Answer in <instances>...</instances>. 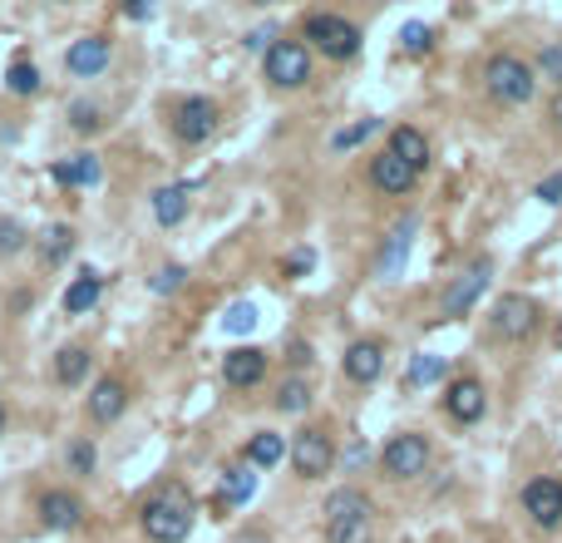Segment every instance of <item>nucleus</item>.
Returning a JSON list of instances; mask_svg holds the SVG:
<instances>
[{"mask_svg":"<svg viewBox=\"0 0 562 543\" xmlns=\"http://www.w3.org/2000/svg\"><path fill=\"white\" fill-rule=\"evenodd\" d=\"M192 519H198V509H192V499L178 484L159 490L143 504V514H138V523H143V533H149L153 543H183L192 533Z\"/></svg>","mask_w":562,"mask_h":543,"instance_id":"obj_1","label":"nucleus"},{"mask_svg":"<svg viewBox=\"0 0 562 543\" xmlns=\"http://www.w3.org/2000/svg\"><path fill=\"white\" fill-rule=\"evenodd\" d=\"M484 89L499 104H528L533 89H538V70L533 64H523L519 54H494V60L484 64Z\"/></svg>","mask_w":562,"mask_h":543,"instance_id":"obj_2","label":"nucleus"},{"mask_svg":"<svg viewBox=\"0 0 562 543\" xmlns=\"http://www.w3.org/2000/svg\"><path fill=\"white\" fill-rule=\"evenodd\" d=\"M307 40L330 60H355L361 54V25H350L346 15H307Z\"/></svg>","mask_w":562,"mask_h":543,"instance_id":"obj_3","label":"nucleus"},{"mask_svg":"<svg viewBox=\"0 0 562 543\" xmlns=\"http://www.w3.org/2000/svg\"><path fill=\"white\" fill-rule=\"evenodd\" d=\"M542 321V307L533 297H523V292H509V297L494 301V317H488V326H494V336L499 342H528L533 331H538Z\"/></svg>","mask_w":562,"mask_h":543,"instance_id":"obj_4","label":"nucleus"},{"mask_svg":"<svg viewBox=\"0 0 562 543\" xmlns=\"http://www.w3.org/2000/svg\"><path fill=\"white\" fill-rule=\"evenodd\" d=\"M262 64H266L272 89H307L311 85V45H301V40H276Z\"/></svg>","mask_w":562,"mask_h":543,"instance_id":"obj_5","label":"nucleus"},{"mask_svg":"<svg viewBox=\"0 0 562 543\" xmlns=\"http://www.w3.org/2000/svg\"><path fill=\"white\" fill-rule=\"evenodd\" d=\"M429 440L425 435H414V430H404V435H395L390 445H385V455H380V469L390 474L395 484H410V480H420L429 469Z\"/></svg>","mask_w":562,"mask_h":543,"instance_id":"obj_6","label":"nucleus"},{"mask_svg":"<svg viewBox=\"0 0 562 543\" xmlns=\"http://www.w3.org/2000/svg\"><path fill=\"white\" fill-rule=\"evenodd\" d=\"M217 124H223V109H217L208 95L178 99V109H173V134H178V144H188V149L213 139Z\"/></svg>","mask_w":562,"mask_h":543,"instance_id":"obj_7","label":"nucleus"},{"mask_svg":"<svg viewBox=\"0 0 562 543\" xmlns=\"http://www.w3.org/2000/svg\"><path fill=\"white\" fill-rule=\"evenodd\" d=\"M291 465H297L301 480H326L330 465H336V445H330L326 430H301L291 440Z\"/></svg>","mask_w":562,"mask_h":543,"instance_id":"obj_8","label":"nucleus"},{"mask_svg":"<svg viewBox=\"0 0 562 543\" xmlns=\"http://www.w3.org/2000/svg\"><path fill=\"white\" fill-rule=\"evenodd\" d=\"M488 277H494V262H488V257H478V262H469L464 272H459V277L449 282V292H445V301H439V311H445V317H464V311L474 307L478 297H484Z\"/></svg>","mask_w":562,"mask_h":543,"instance_id":"obj_9","label":"nucleus"},{"mask_svg":"<svg viewBox=\"0 0 562 543\" xmlns=\"http://www.w3.org/2000/svg\"><path fill=\"white\" fill-rule=\"evenodd\" d=\"M523 509H528V519L538 523V529H558L562 523V480H548V474L528 480L523 484Z\"/></svg>","mask_w":562,"mask_h":543,"instance_id":"obj_10","label":"nucleus"},{"mask_svg":"<svg viewBox=\"0 0 562 543\" xmlns=\"http://www.w3.org/2000/svg\"><path fill=\"white\" fill-rule=\"evenodd\" d=\"M109 60H114V40H109V35H85V40H75L70 50H64V70L79 75V79L104 75Z\"/></svg>","mask_w":562,"mask_h":543,"instance_id":"obj_11","label":"nucleus"},{"mask_svg":"<svg viewBox=\"0 0 562 543\" xmlns=\"http://www.w3.org/2000/svg\"><path fill=\"white\" fill-rule=\"evenodd\" d=\"M445 410L459 420V425H474V420H484V410H488V391H484V381H474V375H459V381H449V391H445Z\"/></svg>","mask_w":562,"mask_h":543,"instance_id":"obj_12","label":"nucleus"},{"mask_svg":"<svg viewBox=\"0 0 562 543\" xmlns=\"http://www.w3.org/2000/svg\"><path fill=\"white\" fill-rule=\"evenodd\" d=\"M340 371L355 385H375L385 375V346L380 342H350L346 356H340Z\"/></svg>","mask_w":562,"mask_h":543,"instance_id":"obj_13","label":"nucleus"},{"mask_svg":"<svg viewBox=\"0 0 562 543\" xmlns=\"http://www.w3.org/2000/svg\"><path fill=\"white\" fill-rule=\"evenodd\" d=\"M262 375H266V351H257V346H237V351L223 356V381L237 385V391H252Z\"/></svg>","mask_w":562,"mask_h":543,"instance_id":"obj_14","label":"nucleus"},{"mask_svg":"<svg viewBox=\"0 0 562 543\" xmlns=\"http://www.w3.org/2000/svg\"><path fill=\"white\" fill-rule=\"evenodd\" d=\"M410 243H414V218H404V223L390 227V237H385L380 247V262H375V277H400L404 272V257H410Z\"/></svg>","mask_w":562,"mask_h":543,"instance_id":"obj_15","label":"nucleus"},{"mask_svg":"<svg viewBox=\"0 0 562 543\" xmlns=\"http://www.w3.org/2000/svg\"><path fill=\"white\" fill-rule=\"evenodd\" d=\"M321 514H326V523H350V519H375V499L365 490H336L326 494V504H321Z\"/></svg>","mask_w":562,"mask_h":543,"instance_id":"obj_16","label":"nucleus"},{"mask_svg":"<svg viewBox=\"0 0 562 543\" xmlns=\"http://www.w3.org/2000/svg\"><path fill=\"white\" fill-rule=\"evenodd\" d=\"M79 519H85V504H79L70 490L40 494V523L45 529H79Z\"/></svg>","mask_w":562,"mask_h":543,"instance_id":"obj_17","label":"nucleus"},{"mask_svg":"<svg viewBox=\"0 0 562 543\" xmlns=\"http://www.w3.org/2000/svg\"><path fill=\"white\" fill-rule=\"evenodd\" d=\"M50 178L60 183V188H95V183L104 178V163H99L95 153H75V159H60V163H54Z\"/></svg>","mask_w":562,"mask_h":543,"instance_id":"obj_18","label":"nucleus"},{"mask_svg":"<svg viewBox=\"0 0 562 543\" xmlns=\"http://www.w3.org/2000/svg\"><path fill=\"white\" fill-rule=\"evenodd\" d=\"M414 178H420V173H414L410 163L395 159L390 149H385L380 159H371V183H375L380 193H410V188H414Z\"/></svg>","mask_w":562,"mask_h":543,"instance_id":"obj_19","label":"nucleus"},{"mask_svg":"<svg viewBox=\"0 0 562 543\" xmlns=\"http://www.w3.org/2000/svg\"><path fill=\"white\" fill-rule=\"evenodd\" d=\"M188 198H192V183H168V188L153 193V218L163 227H178L188 218Z\"/></svg>","mask_w":562,"mask_h":543,"instance_id":"obj_20","label":"nucleus"},{"mask_svg":"<svg viewBox=\"0 0 562 543\" xmlns=\"http://www.w3.org/2000/svg\"><path fill=\"white\" fill-rule=\"evenodd\" d=\"M124 405H128V391L118 381H99L95 391H89V416H95L99 425H114V420L124 416Z\"/></svg>","mask_w":562,"mask_h":543,"instance_id":"obj_21","label":"nucleus"},{"mask_svg":"<svg viewBox=\"0 0 562 543\" xmlns=\"http://www.w3.org/2000/svg\"><path fill=\"white\" fill-rule=\"evenodd\" d=\"M390 153H395V159H400V163H410L414 173H420V169H425V163H429V139H425V134H420V128L400 124V128H395V134H390Z\"/></svg>","mask_w":562,"mask_h":543,"instance_id":"obj_22","label":"nucleus"},{"mask_svg":"<svg viewBox=\"0 0 562 543\" xmlns=\"http://www.w3.org/2000/svg\"><path fill=\"white\" fill-rule=\"evenodd\" d=\"M287 455L291 449H287V440L276 435V430H257V435L247 440V465L252 469H276Z\"/></svg>","mask_w":562,"mask_h":543,"instance_id":"obj_23","label":"nucleus"},{"mask_svg":"<svg viewBox=\"0 0 562 543\" xmlns=\"http://www.w3.org/2000/svg\"><path fill=\"white\" fill-rule=\"evenodd\" d=\"M252 490H257V469L242 459V465H233V469L223 474V490H217V499H223L227 509H237V504L252 499Z\"/></svg>","mask_w":562,"mask_h":543,"instance_id":"obj_24","label":"nucleus"},{"mask_svg":"<svg viewBox=\"0 0 562 543\" xmlns=\"http://www.w3.org/2000/svg\"><path fill=\"white\" fill-rule=\"evenodd\" d=\"M99 292H104V282H99L95 272L75 277L70 287H64V311H70V317H85V311H95L99 307Z\"/></svg>","mask_w":562,"mask_h":543,"instance_id":"obj_25","label":"nucleus"},{"mask_svg":"<svg viewBox=\"0 0 562 543\" xmlns=\"http://www.w3.org/2000/svg\"><path fill=\"white\" fill-rule=\"evenodd\" d=\"M89 361H95V356H89L85 346H64V351L54 356V381H60V385H79L89 375Z\"/></svg>","mask_w":562,"mask_h":543,"instance_id":"obj_26","label":"nucleus"},{"mask_svg":"<svg viewBox=\"0 0 562 543\" xmlns=\"http://www.w3.org/2000/svg\"><path fill=\"white\" fill-rule=\"evenodd\" d=\"M35 247H40V257H45V262H50V267H60L64 257L75 252V227H64V223L45 227V233H40V243H35Z\"/></svg>","mask_w":562,"mask_h":543,"instance_id":"obj_27","label":"nucleus"},{"mask_svg":"<svg viewBox=\"0 0 562 543\" xmlns=\"http://www.w3.org/2000/svg\"><path fill=\"white\" fill-rule=\"evenodd\" d=\"M445 356H410V371H404V385H410V391H420V385H435V381H445Z\"/></svg>","mask_w":562,"mask_h":543,"instance_id":"obj_28","label":"nucleus"},{"mask_svg":"<svg viewBox=\"0 0 562 543\" xmlns=\"http://www.w3.org/2000/svg\"><path fill=\"white\" fill-rule=\"evenodd\" d=\"M307 405H311V385L301 381V375L282 381V391H276V410H282V416H301Z\"/></svg>","mask_w":562,"mask_h":543,"instance_id":"obj_29","label":"nucleus"},{"mask_svg":"<svg viewBox=\"0 0 562 543\" xmlns=\"http://www.w3.org/2000/svg\"><path fill=\"white\" fill-rule=\"evenodd\" d=\"M326 543H375V519L326 523Z\"/></svg>","mask_w":562,"mask_h":543,"instance_id":"obj_30","label":"nucleus"},{"mask_svg":"<svg viewBox=\"0 0 562 543\" xmlns=\"http://www.w3.org/2000/svg\"><path fill=\"white\" fill-rule=\"evenodd\" d=\"M400 50L404 54H429V50H435V30H429L425 21L400 25Z\"/></svg>","mask_w":562,"mask_h":543,"instance_id":"obj_31","label":"nucleus"},{"mask_svg":"<svg viewBox=\"0 0 562 543\" xmlns=\"http://www.w3.org/2000/svg\"><path fill=\"white\" fill-rule=\"evenodd\" d=\"M5 89H11V95H35V89H40V70H35L30 60H15L11 70H5Z\"/></svg>","mask_w":562,"mask_h":543,"instance_id":"obj_32","label":"nucleus"},{"mask_svg":"<svg viewBox=\"0 0 562 543\" xmlns=\"http://www.w3.org/2000/svg\"><path fill=\"white\" fill-rule=\"evenodd\" d=\"M183 282H188V267L168 262V267H159V272L149 277V292H153V297H173V292H178Z\"/></svg>","mask_w":562,"mask_h":543,"instance_id":"obj_33","label":"nucleus"},{"mask_svg":"<svg viewBox=\"0 0 562 543\" xmlns=\"http://www.w3.org/2000/svg\"><path fill=\"white\" fill-rule=\"evenodd\" d=\"M375 128H380V119H361V124H350V128H340L336 139H330V149L336 153H346V149H361L365 139H371Z\"/></svg>","mask_w":562,"mask_h":543,"instance_id":"obj_34","label":"nucleus"},{"mask_svg":"<svg viewBox=\"0 0 562 543\" xmlns=\"http://www.w3.org/2000/svg\"><path fill=\"white\" fill-rule=\"evenodd\" d=\"M70 128H75V134H99V128H104V109L99 104H70Z\"/></svg>","mask_w":562,"mask_h":543,"instance_id":"obj_35","label":"nucleus"},{"mask_svg":"<svg viewBox=\"0 0 562 543\" xmlns=\"http://www.w3.org/2000/svg\"><path fill=\"white\" fill-rule=\"evenodd\" d=\"M30 247V233H25L15 218H0V257H15Z\"/></svg>","mask_w":562,"mask_h":543,"instance_id":"obj_36","label":"nucleus"},{"mask_svg":"<svg viewBox=\"0 0 562 543\" xmlns=\"http://www.w3.org/2000/svg\"><path fill=\"white\" fill-rule=\"evenodd\" d=\"M64 465H70V474H95V445L89 440H70Z\"/></svg>","mask_w":562,"mask_h":543,"instance_id":"obj_37","label":"nucleus"},{"mask_svg":"<svg viewBox=\"0 0 562 543\" xmlns=\"http://www.w3.org/2000/svg\"><path fill=\"white\" fill-rule=\"evenodd\" d=\"M538 79H552V85H562V40L542 45V54H538Z\"/></svg>","mask_w":562,"mask_h":543,"instance_id":"obj_38","label":"nucleus"},{"mask_svg":"<svg viewBox=\"0 0 562 543\" xmlns=\"http://www.w3.org/2000/svg\"><path fill=\"white\" fill-rule=\"evenodd\" d=\"M223 326H227V331H237V336H247V331H252V326H257V311H252V307H247V301H237V307H227Z\"/></svg>","mask_w":562,"mask_h":543,"instance_id":"obj_39","label":"nucleus"},{"mask_svg":"<svg viewBox=\"0 0 562 543\" xmlns=\"http://www.w3.org/2000/svg\"><path fill=\"white\" fill-rule=\"evenodd\" d=\"M311 267H316V252H311V247H297V252L287 257V267H282V272H287V277H307Z\"/></svg>","mask_w":562,"mask_h":543,"instance_id":"obj_40","label":"nucleus"},{"mask_svg":"<svg viewBox=\"0 0 562 543\" xmlns=\"http://www.w3.org/2000/svg\"><path fill=\"white\" fill-rule=\"evenodd\" d=\"M538 198L542 202H562V173H552V178L538 183Z\"/></svg>","mask_w":562,"mask_h":543,"instance_id":"obj_41","label":"nucleus"},{"mask_svg":"<svg viewBox=\"0 0 562 543\" xmlns=\"http://www.w3.org/2000/svg\"><path fill=\"white\" fill-rule=\"evenodd\" d=\"M272 45H276L272 30H252V35H247V50H272Z\"/></svg>","mask_w":562,"mask_h":543,"instance_id":"obj_42","label":"nucleus"},{"mask_svg":"<svg viewBox=\"0 0 562 543\" xmlns=\"http://www.w3.org/2000/svg\"><path fill=\"white\" fill-rule=\"evenodd\" d=\"M287 361H291V366H311V346L291 342V346H287Z\"/></svg>","mask_w":562,"mask_h":543,"instance_id":"obj_43","label":"nucleus"},{"mask_svg":"<svg viewBox=\"0 0 562 543\" xmlns=\"http://www.w3.org/2000/svg\"><path fill=\"white\" fill-rule=\"evenodd\" d=\"M124 15H128V21H149V15H153V5H143V0H134V5H124Z\"/></svg>","mask_w":562,"mask_h":543,"instance_id":"obj_44","label":"nucleus"},{"mask_svg":"<svg viewBox=\"0 0 562 543\" xmlns=\"http://www.w3.org/2000/svg\"><path fill=\"white\" fill-rule=\"evenodd\" d=\"M548 119H552V128L562 134V89H558V99H552V109H548Z\"/></svg>","mask_w":562,"mask_h":543,"instance_id":"obj_45","label":"nucleus"},{"mask_svg":"<svg viewBox=\"0 0 562 543\" xmlns=\"http://www.w3.org/2000/svg\"><path fill=\"white\" fill-rule=\"evenodd\" d=\"M0 430H5V400H0Z\"/></svg>","mask_w":562,"mask_h":543,"instance_id":"obj_46","label":"nucleus"}]
</instances>
